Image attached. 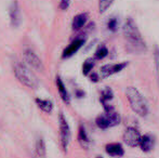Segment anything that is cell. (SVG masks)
Returning <instances> with one entry per match:
<instances>
[{
	"instance_id": "1",
	"label": "cell",
	"mask_w": 159,
	"mask_h": 158,
	"mask_svg": "<svg viewBox=\"0 0 159 158\" xmlns=\"http://www.w3.org/2000/svg\"><path fill=\"white\" fill-rule=\"evenodd\" d=\"M124 37L128 42V46L136 52H143L146 51V43L141 35L136 24L130 17H128L124 24Z\"/></svg>"
},
{
	"instance_id": "2",
	"label": "cell",
	"mask_w": 159,
	"mask_h": 158,
	"mask_svg": "<svg viewBox=\"0 0 159 158\" xmlns=\"http://www.w3.org/2000/svg\"><path fill=\"white\" fill-rule=\"evenodd\" d=\"M126 97L132 111L141 117L148 114V103L142 93L134 87H128L126 89Z\"/></svg>"
},
{
	"instance_id": "3",
	"label": "cell",
	"mask_w": 159,
	"mask_h": 158,
	"mask_svg": "<svg viewBox=\"0 0 159 158\" xmlns=\"http://www.w3.org/2000/svg\"><path fill=\"white\" fill-rule=\"evenodd\" d=\"M14 74L16 78L26 87L35 88L38 84L37 77L23 64H16L14 66Z\"/></svg>"
},
{
	"instance_id": "4",
	"label": "cell",
	"mask_w": 159,
	"mask_h": 158,
	"mask_svg": "<svg viewBox=\"0 0 159 158\" xmlns=\"http://www.w3.org/2000/svg\"><path fill=\"white\" fill-rule=\"evenodd\" d=\"M59 121H60V137H61V144L63 147L64 152H67L69 141H70V129L67 124V120L65 118L63 114L59 115Z\"/></svg>"
},
{
	"instance_id": "5",
	"label": "cell",
	"mask_w": 159,
	"mask_h": 158,
	"mask_svg": "<svg viewBox=\"0 0 159 158\" xmlns=\"http://www.w3.org/2000/svg\"><path fill=\"white\" fill-rule=\"evenodd\" d=\"M141 139V134L138 129L134 127H128L124 132V141L130 147H135L139 145Z\"/></svg>"
},
{
	"instance_id": "6",
	"label": "cell",
	"mask_w": 159,
	"mask_h": 158,
	"mask_svg": "<svg viewBox=\"0 0 159 158\" xmlns=\"http://www.w3.org/2000/svg\"><path fill=\"white\" fill-rule=\"evenodd\" d=\"M127 62H121V63H114V64H106V65L101 67V77L106 78L108 76H111L114 74L121 72L122 70L127 67Z\"/></svg>"
},
{
	"instance_id": "7",
	"label": "cell",
	"mask_w": 159,
	"mask_h": 158,
	"mask_svg": "<svg viewBox=\"0 0 159 158\" xmlns=\"http://www.w3.org/2000/svg\"><path fill=\"white\" fill-rule=\"evenodd\" d=\"M9 15H10V21L13 27H19L22 23V13L20 6L16 1H13L9 9Z\"/></svg>"
},
{
	"instance_id": "8",
	"label": "cell",
	"mask_w": 159,
	"mask_h": 158,
	"mask_svg": "<svg viewBox=\"0 0 159 158\" xmlns=\"http://www.w3.org/2000/svg\"><path fill=\"white\" fill-rule=\"evenodd\" d=\"M24 60H25L32 67L35 68V70H40V72L43 70V64H42L41 60H40L32 50H30V49L24 52Z\"/></svg>"
},
{
	"instance_id": "9",
	"label": "cell",
	"mask_w": 159,
	"mask_h": 158,
	"mask_svg": "<svg viewBox=\"0 0 159 158\" xmlns=\"http://www.w3.org/2000/svg\"><path fill=\"white\" fill-rule=\"evenodd\" d=\"M139 145H140L141 150L145 153H148L153 150L154 145H155V140L154 137L151 134H144L141 135L140 142H139Z\"/></svg>"
},
{
	"instance_id": "10",
	"label": "cell",
	"mask_w": 159,
	"mask_h": 158,
	"mask_svg": "<svg viewBox=\"0 0 159 158\" xmlns=\"http://www.w3.org/2000/svg\"><path fill=\"white\" fill-rule=\"evenodd\" d=\"M84 39L82 38H77L75 39L73 42H71L70 44H69L68 47H67L66 49L64 50L63 52V57L65 59V57H69L71 56V55H74L76 52H77L78 50H79L80 48H81L82 46H84Z\"/></svg>"
},
{
	"instance_id": "11",
	"label": "cell",
	"mask_w": 159,
	"mask_h": 158,
	"mask_svg": "<svg viewBox=\"0 0 159 158\" xmlns=\"http://www.w3.org/2000/svg\"><path fill=\"white\" fill-rule=\"evenodd\" d=\"M106 153L111 157H120L125 154V150L120 143H109L105 146Z\"/></svg>"
},
{
	"instance_id": "12",
	"label": "cell",
	"mask_w": 159,
	"mask_h": 158,
	"mask_svg": "<svg viewBox=\"0 0 159 158\" xmlns=\"http://www.w3.org/2000/svg\"><path fill=\"white\" fill-rule=\"evenodd\" d=\"M88 21V14L87 13H80V14L76 15L73 20V29L74 30H79L84 26V24Z\"/></svg>"
},
{
	"instance_id": "13",
	"label": "cell",
	"mask_w": 159,
	"mask_h": 158,
	"mask_svg": "<svg viewBox=\"0 0 159 158\" xmlns=\"http://www.w3.org/2000/svg\"><path fill=\"white\" fill-rule=\"evenodd\" d=\"M57 90H59L62 100H63L66 104H68L69 101H70V97H69L68 92H67L66 88H65L64 82L62 81V79L60 78V77H57Z\"/></svg>"
},
{
	"instance_id": "14",
	"label": "cell",
	"mask_w": 159,
	"mask_h": 158,
	"mask_svg": "<svg viewBox=\"0 0 159 158\" xmlns=\"http://www.w3.org/2000/svg\"><path fill=\"white\" fill-rule=\"evenodd\" d=\"M78 140H79L81 146H84V147H88V146L90 145V140H89V137H88V134H87V132H86V129H84V127L82 126V124L79 127Z\"/></svg>"
},
{
	"instance_id": "15",
	"label": "cell",
	"mask_w": 159,
	"mask_h": 158,
	"mask_svg": "<svg viewBox=\"0 0 159 158\" xmlns=\"http://www.w3.org/2000/svg\"><path fill=\"white\" fill-rule=\"evenodd\" d=\"M35 101L38 104V106L41 108V111H43L44 113H48L49 114V113L52 112L53 104L50 101H48V100H40V99H36Z\"/></svg>"
},
{
	"instance_id": "16",
	"label": "cell",
	"mask_w": 159,
	"mask_h": 158,
	"mask_svg": "<svg viewBox=\"0 0 159 158\" xmlns=\"http://www.w3.org/2000/svg\"><path fill=\"white\" fill-rule=\"evenodd\" d=\"M36 152L37 155L41 158L46 157V145H44V142L42 140V138H39L36 142Z\"/></svg>"
},
{
	"instance_id": "17",
	"label": "cell",
	"mask_w": 159,
	"mask_h": 158,
	"mask_svg": "<svg viewBox=\"0 0 159 158\" xmlns=\"http://www.w3.org/2000/svg\"><path fill=\"white\" fill-rule=\"evenodd\" d=\"M114 97L113 90L111 88H105L104 90L102 91V94H101V102L103 104H107V102H109Z\"/></svg>"
},
{
	"instance_id": "18",
	"label": "cell",
	"mask_w": 159,
	"mask_h": 158,
	"mask_svg": "<svg viewBox=\"0 0 159 158\" xmlns=\"http://www.w3.org/2000/svg\"><path fill=\"white\" fill-rule=\"evenodd\" d=\"M96 126L98 127L100 129H107L109 128V121H108V118H107L106 114L104 115H100V116L96 118Z\"/></svg>"
},
{
	"instance_id": "19",
	"label": "cell",
	"mask_w": 159,
	"mask_h": 158,
	"mask_svg": "<svg viewBox=\"0 0 159 158\" xmlns=\"http://www.w3.org/2000/svg\"><path fill=\"white\" fill-rule=\"evenodd\" d=\"M108 55V49L105 46H100L98 48V50L95 51V59L96 60H103L104 57H106Z\"/></svg>"
},
{
	"instance_id": "20",
	"label": "cell",
	"mask_w": 159,
	"mask_h": 158,
	"mask_svg": "<svg viewBox=\"0 0 159 158\" xmlns=\"http://www.w3.org/2000/svg\"><path fill=\"white\" fill-rule=\"evenodd\" d=\"M93 66H94V61L92 59L87 60L84 63V65H82V73H84V75H88L92 70Z\"/></svg>"
},
{
	"instance_id": "21",
	"label": "cell",
	"mask_w": 159,
	"mask_h": 158,
	"mask_svg": "<svg viewBox=\"0 0 159 158\" xmlns=\"http://www.w3.org/2000/svg\"><path fill=\"white\" fill-rule=\"evenodd\" d=\"M113 1L114 0H100V1H98V12L104 13L105 11L111 7Z\"/></svg>"
},
{
	"instance_id": "22",
	"label": "cell",
	"mask_w": 159,
	"mask_h": 158,
	"mask_svg": "<svg viewBox=\"0 0 159 158\" xmlns=\"http://www.w3.org/2000/svg\"><path fill=\"white\" fill-rule=\"evenodd\" d=\"M107 28L113 33H115L116 30L118 29V21L116 17H111V19L109 20L108 23H107Z\"/></svg>"
},
{
	"instance_id": "23",
	"label": "cell",
	"mask_w": 159,
	"mask_h": 158,
	"mask_svg": "<svg viewBox=\"0 0 159 158\" xmlns=\"http://www.w3.org/2000/svg\"><path fill=\"white\" fill-rule=\"evenodd\" d=\"M70 4V0H61L60 2V9L61 10H67Z\"/></svg>"
},
{
	"instance_id": "24",
	"label": "cell",
	"mask_w": 159,
	"mask_h": 158,
	"mask_svg": "<svg viewBox=\"0 0 159 158\" xmlns=\"http://www.w3.org/2000/svg\"><path fill=\"white\" fill-rule=\"evenodd\" d=\"M90 78H91V80H92V81H94V82H98V74H95V73L91 74Z\"/></svg>"
},
{
	"instance_id": "25",
	"label": "cell",
	"mask_w": 159,
	"mask_h": 158,
	"mask_svg": "<svg viewBox=\"0 0 159 158\" xmlns=\"http://www.w3.org/2000/svg\"><path fill=\"white\" fill-rule=\"evenodd\" d=\"M84 94V93L82 92V91H77V95H78V97H81Z\"/></svg>"
},
{
	"instance_id": "26",
	"label": "cell",
	"mask_w": 159,
	"mask_h": 158,
	"mask_svg": "<svg viewBox=\"0 0 159 158\" xmlns=\"http://www.w3.org/2000/svg\"><path fill=\"white\" fill-rule=\"evenodd\" d=\"M98 158H103V157H98Z\"/></svg>"
}]
</instances>
